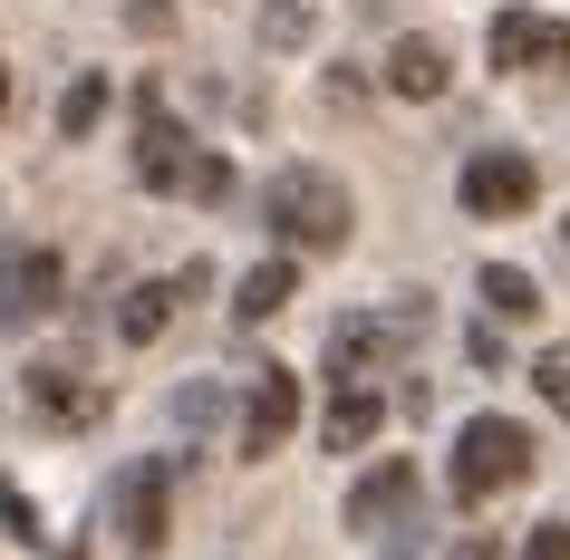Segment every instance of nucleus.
Segmentation results:
<instances>
[{
  "instance_id": "obj_1",
  "label": "nucleus",
  "mask_w": 570,
  "mask_h": 560,
  "mask_svg": "<svg viewBox=\"0 0 570 560\" xmlns=\"http://www.w3.org/2000/svg\"><path fill=\"white\" fill-rule=\"evenodd\" d=\"M262 204H271V233L291 242V252H338L348 223H358V204H348V184L330 165H281Z\"/></svg>"
},
{
  "instance_id": "obj_2",
  "label": "nucleus",
  "mask_w": 570,
  "mask_h": 560,
  "mask_svg": "<svg viewBox=\"0 0 570 560\" xmlns=\"http://www.w3.org/2000/svg\"><path fill=\"white\" fill-rule=\"evenodd\" d=\"M532 454H541V444L522 435L512 415H464V435H454V493H464V502L512 493V483L532 473Z\"/></svg>"
},
{
  "instance_id": "obj_3",
  "label": "nucleus",
  "mask_w": 570,
  "mask_h": 560,
  "mask_svg": "<svg viewBox=\"0 0 570 560\" xmlns=\"http://www.w3.org/2000/svg\"><path fill=\"white\" fill-rule=\"evenodd\" d=\"M194 175H204L194 136L165 117V97H136V184L146 194H194Z\"/></svg>"
},
{
  "instance_id": "obj_4",
  "label": "nucleus",
  "mask_w": 570,
  "mask_h": 560,
  "mask_svg": "<svg viewBox=\"0 0 570 560\" xmlns=\"http://www.w3.org/2000/svg\"><path fill=\"white\" fill-rule=\"evenodd\" d=\"M454 194H464V213H474V223H512V213H522V204L541 194V175H532V155H512V146H483V155H464Z\"/></svg>"
},
{
  "instance_id": "obj_5",
  "label": "nucleus",
  "mask_w": 570,
  "mask_h": 560,
  "mask_svg": "<svg viewBox=\"0 0 570 560\" xmlns=\"http://www.w3.org/2000/svg\"><path fill=\"white\" fill-rule=\"evenodd\" d=\"M59 291H68L59 252H39V242H10V252H0V328H39L59 310Z\"/></svg>"
},
{
  "instance_id": "obj_6",
  "label": "nucleus",
  "mask_w": 570,
  "mask_h": 560,
  "mask_svg": "<svg viewBox=\"0 0 570 560\" xmlns=\"http://www.w3.org/2000/svg\"><path fill=\"white\" fill-rule=\"evenodd\" d=\"M483 49L512 78H541V68H570V20H551V10H493Z\"/></svg>"
},
{
  "instance_id": "obj_7",
  "label": "nucleus",
  "mask_w": 570,
  "mask_h": 560,
  "mask_svg": "<svg viewBox=\"0 0 570 560\" xmlns=\"http://www.w3.org/2000/svg\"><path fill=\"white\" fill-rule=\"evenodd\" d=\"M425 328V310H377V320H338L330 328V367H338V386H367V367H387L406 338Z\"/></svg>"
},
{
  "instance_id": "obj_8",
  "label": "nucleus",
  "mask_w": 570,
  "mask_h": 560,
  "mask_svg": "<svg viewBox=\"0 0 570 560\" xmlns=\"http://www.w3.org/2000/svg\"><path fill=\"white\" fill-rule=\"evenodd\" d=\"M165 502H175V464H165V454H146V464L117 473V531H126V551H165Z\"/></svg>"
},
{
  "instance_id": "obj_9",
  "label": "nucleus",
  "mask_w": 570,
  "mask_h": 560,
  "mask_svg": "<svg viewBox=\"0 0 570 560\" xmlns=\"http://www.w3.org/2000/svg\"><path fill=\"white\" fill-rule=\"evenodd\" d=\"M291 425H301V377L291 367H262L252 396H242V464H271Z\"/></svg>"
},
{
  "instance_id": "obj_10",
  "label": "nucleus",
  "mask_w": 570,
  "mask_h": 560,
  "mask_svg": "<svg viewBox=\"0 0 570 560\" xmlns=\"http://www.w3.org/2000/svg\"><path fill=\"white\" fill-rule=\"evenodd\" d=\"M30 415H39V425H68V435H78V425H97V415H107V396H97L78 367H30Z\"/></svg>"
},
{
  "instance_id": "obj_11",
  "label": "nucleus",
  "mask_w": 570,
  "mask_h": 560,
  "mask_svg": "<svg viewBox=\"0 0 570 560\" xmlns=\"http://www.w3.org/2000/svg\"><path fill=\"white\" fill-rule=\"evenodd\" d=\"M406 502H416V464H396V454H387V464H377L358 493H348V531H387Z\"/></svg>"
},
{
  "instance_id": "obj_12",
  "label": "nucleus",
  "mask_w": 570,
  "mask_h": 560,
  "mask_svg": "<svg viewBox=\"0 0 570 560\" xmlns=\"http://www.w3.org/2000/svg\"><path fill=\"white\" fill-rule=\"evenodd\" d=\"M377 425H387V396H377V386H338L330 415H320L330 454H358V444H377Z\"/></svg>"
},
{
  "instance_id": "obj_13",
  "label": "nucleus",
  "mask_w": 570,
  "mask_h": 560,
  "mask_svg": "<svg viewBox=\"0 0 570 560\" xmlns=\"http://www.w3.org/2000/svg\"><path fill=\"white\" fill-rule=\"evenodd\" d=\"M175 281H136V291H126L117 299V338H126V348H155V338H165V320H175Z\"/></svg>"
},
{
  "instance_id": "obj_14",
  "label": "nucleus",
  "mask_w": 570,
  "mask_h": 560,
  "mask_svg": "<svg viewBox=\"0 0 570 560\" xmlns=\"http://www.w3.org/2000/svg\"><path fill=\"white\" fill-rule=\"evenodd\" d=\"M291 299H301V271H291V262H262V271H242L233 320H252V328H262L271 310H291Z\"/></svg>"
},
{
  "instance_id": "obj_15",
  "label": "nucleus",
  "mask_w": 570,
  "mask_h": 560,
  "mask_svg": "<svg viewBox=\"0 0 570 560\" xmlns=\"http://www.w3.org/2000/svg\"><path fill=\"white\" fill-rule=\"evenodd\" d=\"M387 88L396 97H445V49H435V39H396L387 49Z\"/></svg>"
},
{
  "instance_id": "obj_16",
  "label": "nucleus",
  "mask_w": 570,
  "mask_h": 560,
  "mask_svg": "<svg viewBox=\"0 0 570 560\" xmlns=\"http://www.w3.org/2000/svg\"><path fill=\"white\" fill-rule=\"evenodd\" d=\"M483 310H493V320H532V310H541L532 271H512V262H483Z\"/></svg>"
},
{
  "instance_id": "obj_17",
  "label": "nucleus",
  "mask_w": 570,
  "mask_h": 560,
  "mask_svg": "<svg viewBox=\"0 0 570 560\" xmlns=\"http://www.w3.org/2000/svg\"><path fill=\"white\" fill-rule=\"evenodd\" d=\"M97 117H107V78H78V88L59 97V136H88Z\"/></svg>"
},
{
  "instance_id": "obj_18",
  "label": "nucleus",
  "mask_w": 570,
  "mask_h": 560,
  "mask_svg": "<svg viewBox=\"0 0 570 560\" xmlns=\"http://www.w3.org/2000/svg\"><path fill=\"white\" fill-rule=\"evenodd\" d=\"M532 386H541V406H551V415H570V348H541L532 357Z\"/></svg>"
},
{
  "instance_id": "obj_19",
  "label": "nucleus",
  "mask_w": 570,
  "mask_h": 560,
  "mask_svg": "<svg viewBox=\"0 0 570 560\" xmlns=\"http://www.w3.org/2000/svg\"><path fill=\"white\" fill-rule=\"evenodd\" d=\"M262 39H271V49H301V39H309V10H301V0H271V10H262Z\"/></svg>"
},
{
  "instance_id": "obj_20",
  "label": "nucleus",
  "mask_w": 570,
  "mask_h": 560,
  "mask_svg": "<svg viewBox=\"0 0 570 560\" xmlns=\"http://www.w3.org/2000/svg\"><path fill=\"white\" fill-rule=\"evenodd\" d=\"M0 531H10V541H39V502L20 493L10 473H0Z\"/></svg>"
},
{
  "instance_id": "obj_21",
  "label": "nucleus",
  "mask_w": 570,
  "mask_h": 560,
  "mask_svg": "<svg viewBox=\"0 0 570 560\" xmlns=\"http://www.w3.org/2000/svg\"><path fill=\"white\" fill-rule=\"evenodd\" d=\"M522 560H570V522H541L532 541H522Z\"/></svg>"
},
{
  "instance_id": "obj_22",
  "label": "nucleus",
  "mask_w": 570,
  "mask_h": 560,
  "mask_svg": "<svg viewBox=\"0 0 570 560\" xmlns=\"http://www.w3.org/2000/svg\"><path fill=\"white\" fill-rule=\"evenodd\" d=\"M175 415H184V425H213V415H223V396H213V386H184Z\"/></svg>"
},
{
  "instance_id": "obj_23",
  "label": "nucleus",
  "mask_w": 570,
  "mask_h": 560,
  "mask_svg": "<svg viewBox=\"0 0 570 560\" xmlns=\"http://www.w3.org/2000/svg\"><path fill=\"white\" fill-rule=\"evenodd\" d=\"M454 560H503V551H493V541L474 531V541H454Z\"/></svg>"
},
{
  "instance_id": "obj_24",
  "label": "nucleus",
  "mask_w": 570,
  "mask_h": 560,
  "mask_svg": "<svg viewBox=\"0 0 570 560\" xmlns=\"http://www.w3.org/2000/svg\"><path fill=\"white\" fill-rule=\"evenodd\" d=\"M0 117H10V78H0Z\"/></svg>"
}]
</instances>
